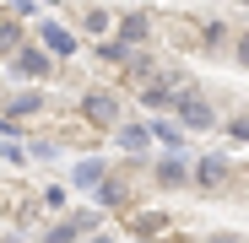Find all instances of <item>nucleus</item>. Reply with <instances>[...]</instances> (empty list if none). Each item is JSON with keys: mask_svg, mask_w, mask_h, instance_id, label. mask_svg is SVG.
Segmentation results:
<instances>
[{"mask_svg": "<svg viewBox=\"0 0 249 243\" xmlns=\"http://www.w3.org/2000/svg\"><path fill=\"white\" fill-rule=\"evenodd\" d=\"M238 65H249V32H238Z\"/></svg>", "mask_w": 249, "mask_h": 243, "instance_id": "13", "label": "nucleus"}, {"mask_svg": "<svg viewBox=\"0 0 249 243\" xmlns=\"http://www.w3.org/2000/svg\"><path fill=\"white\" fill-rule=\"evenodd\" d=\"M141 97H146V103H152V108H168V92H162V87H146V92H141Z\"/></svg>", "mask_w": 249, "mask_h": 243, "instance_id": "12", "label": "nucleus"}, {"mask_svg": "<svg viewBox=\"0 0 249 243\" xmlns=\"http://www.w3.org/2000/svg\"><path fill=\"white\" fill-rule=\"evenodd\" d=\"M76 184H103V168H98V162H81V173H76Z\"/></svg>", "mask_w": 249, "mask_h": 243, "instance_id": "9", "label": "nucleus"}, {"mask_svg": "<svg viewBox=\"0 0 249 243\" xmlns=\"http://www.w3.org/2000/svg\"><path fill=\"white\" fill-rule=\"evenodd\" d=\"M152 135L162 141V146H179L184 135H179V125H168V119H162V125H152Z\"/></svg>", "mask_w": 249, "mask_h": 243, "instance_id": "7", "label": "nucleus"}, {"mask_svg": "<svg viewBox=\"0 0 249 243\" xmlns=\"http://www.w3.org/2000/svg\"><path fill=\"white\" fill-rule=\"evenodd\" d=\"M44 44H49V54H60V60L76 54V38H71L65 27H54V22H44Z\"/></svg>", "mask_w": 249, "mask_h": 243, "instance_id": "3", "label": "nucleus"}, {"mask_svg": "<svg viewBox=\"0 0 249 243\" xmlns=\"http://www.w3.org/2000/svg\"><path fill=\"white\" fill-rule=\"evenodd\" d=\"M195 184L222 189V184H228V162H222V157H200V162H195Z\"/></svg>", "mask_w": 249, "mask_h": 243, "instance_id": "2", "label": "nucleus"}, {"mask_svg": "<svg viewBox=\"0 0 249 243\" xmlns=\"http://www.w3.org/2000/svg\"><path fill=\"white\" fill-rule=\"evenodd\" d=\"M146 141H152V125H124V130H119V146H124V151H141Z\"/></svg>", "mask_w": 249, "mask_h": 243, "instance_id": "5", "label": "nucleus"}, {"mask_svg": "<svg viewBox=\"0 0 249 243\" xmlns=\"http://www.w3.org/2000/svg\"><path fill=\"white\" fill-rule=\"evenodd\" d=\"M179 125L184 130H212L217 113H212V103H200V97H179Z\"/></svg>", "mask_w": 249, "mask_h": 243, "instance_id": "1", "label": "nucleus"}, {"mask_svg": "<svg viewBox=\"0 0 249 243\" xmlns=\"http://www.w3.org/2000/svg\"><path fill=\"white\" fill-rule=\"evenodd\" d=\"M87 113L98 119V125H108L114 119V97H87Z\"/></svg>", "mask_w": 249, "mask_h": 243, "instance_id": "6", "label": "nucleus"}, {"mask_svg": "<svg viewBox=\"0 0 249 243\" xmlns=\"http://www.w3.org/2000/svg\"><path fill=\"white\" fill-rule=\"evenodd\" d=\"M136 38H146V16H130V22H124V44H136Z\"/></svg>", "mask_w": 249, "mask_h": 243, "instance_id": "10", "label": "nucleus"}, {"mask_svg": "<svg viewBox=\"0 0 249 243\" xmlns=\"http://www.w3.org/2000/svg\"><path fill=\"white\" fill-rule=\"evenodd\" d=\"M157 184H162V189H179V184H190V173H184V162H179V157H168V162H157Z\"/></svg>", "mask_w": 249, "mask_h": 243, "instance_id": "4", "label": "nucleus"}, {"mask_svg": "<svg viewBox=\"0 0 249 243\" xmlns=\"http://www.w3.org/2000/svg\"><path fill=\"white\" fill-rule=\"evenodd\" d=\"M22 70H27V76H44L49 60H44V54H22Z\"/></svg>", "mask_w": 249, "mask_h": 243, "instance_id": "11", "label": "nucleus"}, {"mask_svg": "<svg viewBox=\"0 0 249 243\" xmlns=\"http://www.w3.org/2000/svg\"><path fill=\"white\" fill-rule=\"evenodd\" d=\"M228 135H233V141H244V146H249V113H238V119H228Z\"/></svg>", "mask_w": 249, "mask_h": 243, "instance_id": "8", "label": "nucleus"}]
</instances>
